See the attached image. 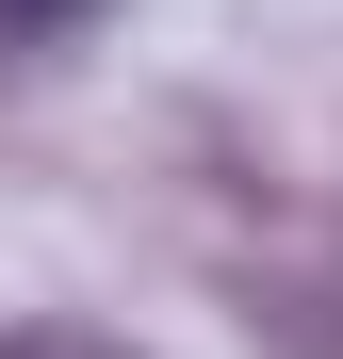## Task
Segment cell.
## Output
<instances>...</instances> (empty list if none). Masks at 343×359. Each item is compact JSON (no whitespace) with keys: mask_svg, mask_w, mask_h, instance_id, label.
Instances as JSON below:
<instances>
[{"mask_svg":"<svg viewBox=\"0 0 343 359\" xmlns=\"http://www.w3.org/2000/svg\"><path fill=\"white\" fill-rule=\"evenodd\" d=\"M82 17H98V0H0V66H49Z\"/></svg>","mask_w":343,"mask_h":359,"instance_id":"6da1fadb","label":"cell"},{"mask_svg":"<svg viewBox=\"0 0 343 359\" xmlns=\"http://www.w3.org/2000/svg\"><path fill=\"white\" fill-rule=\"evenodd\" d=\"M0 359H131V343H114V327H49V311H33V327H0Z\"/></svg>","mask_w":343,"mask_h":359,"instance_id":"7a4b0ae2","label":"cell"}]
</instances>
